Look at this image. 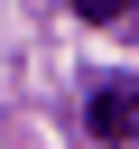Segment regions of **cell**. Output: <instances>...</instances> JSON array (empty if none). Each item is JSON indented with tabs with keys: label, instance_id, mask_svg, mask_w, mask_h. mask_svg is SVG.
I'll list each match as a JSON object with an SVG mask.
<instances>
[{
	"label": "cell",
	"instance_id": "cell-1",
	"mask_svg": "<svg viewBox=\"0 0 139 149\" xmlns=\"http://www.w3.org/2000/svg\"><path fill=\"white\" fill-rule=\"evenodd\" d=\"M83 121H93V140H130V130H139V84H130V74H102L93 102H83Z\"/></svg>",
	"mask_w": 139,
	"mask_h": 149
},
{
	"label": "cell",
	"instance_id": "cell-2",
	"mask_svg": "<svg viewBox=\"0 0 139 149\" xmlns=\"http://www.w3.org/2000/svg\"><path fill=\"white\" fill-rule=\"evenodd\" d=\"M65 9H74L83 28H130V19H139V0H65Z\"/></svg>",
	"mask_w": 139,
	"mask_h": 149
}]
</instances>
